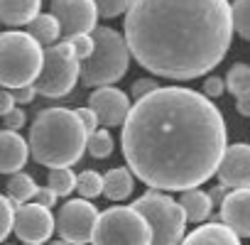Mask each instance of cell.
Here are the masks:
<instances>
[{
  "label": "cell",
  "mask_w": 250,
  "mask_h": 245,
  "mask_svg": "<svg viewBox=\"0 0 250 245\" xmlns=\"http://www.w3.org/2000/svg\"><path fill=\"white\" fill-rule=\"evenodd\" d=\"M226 88L238 98L250 91V66L248 64H233L226 74Z\"/></svg>",
  "instance_id": "obj_23"
},
{
  "label": "cell",
  "mask_w": 250,
  "mask_h": 245,
  "mask_svg": "<svg viewBox=\"0 0 250 245\" xmlns=\"http://www.w3.org/2000/svg\"><path fill=\"white\" fill-rule=\"evenodd\" d=\"M98 223V208L86 199L66 201L54 216V230L69 245H86L93 240V230Z\"/></svg>",
  "instance_id": "obj_9"
},
{
  "label": "cell",
  "mask_w": 250,
  "mask_h": 245,
  "mask_svg": "<svg viewBox=\"0 0 250 245\" xmlns=\"http://www.w3.org/2000/svg\"><path fill=\"white\" fill-rule=\"evenodd\" d=\"M233 37L228 0H133L125 42L143 69L187 81L216 69Z\"/></svg>",
  "instance_id": "obj_2"
},
{
  "label": "cell",
  "mask_w": 250,
  "mask_h": 245,
  "mask_svg": "<svg viewBox=\"0 0 250 245\" xmlns=\"http://www.w3.org/2000/svg\"><path fill=\"white\" fill-rule=\"evenodd\" d=\"M40 186L35 184V179L30 177V174H25V172H18L15 177H10V182H8V199L13 201V206L18 208V206H22V204H30L32 199H35V191H37Z\"/></svg>",
  "instance_id": "obj_21"
},
{
  "label": "cell",
  "mask_w": 250,
  "mask_h": 245,
  "mask_svg": "<svg viewBox=\"0 0 250 245\" xmlns=\"http://www.w3.org/2000/svg\"><path fill=\"white\" fill-rule=\"evenodd\" d=\"M208 196H211V204H223V199L228 196V191H226V186H223V184H218L216 189H211V191H208Z\"/></svg>",
  "instance_id": "obj_38"
},
{
  "label": "cell",
  "mask_w": 250,
  "mask_h": 245,
  "mask_svg": "<svg viewBox=\"0 0 250 245\" xmlns=\"http://www.w3.org/2000/svg\"><path fill=\"white\" fill-rule=\"evenodd\" d=\"M47 186L57 194V196H69L76 189V174L69 167H59V169H49L47 177Z\"/></svg>",
  "instance_id": "obj_22"
},
{
  "label": "cell",
  "mask_w": 250,
  "mask_h": 245,
  "mask_svg": "<svg viewBox=\"0 0 250 245\" xmlns=\"http://www.w3.org/2000/svg\"><path fill=\"white\" fill-rule=\"evenodd\" d=\"M42 0H0V22L5 25H30L40 15Z\"/></svg>",
  "instance_id": "obj_17"
},
{
  "label": "cell",
  "mask_w": 250,
  "mask_h": 245,
  "mask_svg": "<svg viewBox=\"0 0 250 245\" xmlns=\"http://www.w3.org/2000/svg\"><path fill=\"white\" fill-rule=\"evenodd\" d=\"M133 208L145 216L152 230V245H182L184 228H187V213L165 191H145L133 201Z\"/></svg>",
  "instance_id": "obj_6"
},
{
  "label": "cell",
  "mask_w": 250,
  "mask_h": 245,
  "mask_svg": "<svg viewBox=\"0 0 250 245\" xmlns=\"http://www.w3.org/2000/svg\"><path fill=\"white\" fill-rule=\"evenodd\" d=\"M30 155L27 140L15 130H0V174H18Z\"/></svg>",
  "instance_id": "obj_15"
},
{
  "label": "cell",
  "mask_w": 250,
  "mask_h": 245,
  "mask_svg": "<svg viewBox=\"0 0 250 245\" xmlns=\"http://www.w3.org/2000/svg\"><path fill=\"white\" fill-rule=\"evenodd\" d=\"M49 245H69V243H66V240H52Z\"/></svg>",
  "instance_id": "obj_39"
},
{
  "label": "cell",
  "mask_w": 250,
  "mask_h": 245,
  "mask_svg": "<svg viewBox=\"0 0 250 245\" xmlns=\"http://www.w3.org/2000/svg\"><path fill=\"white\" fill-rule=\"evenodd\" d=\"M13 93V101L15 103H32L35 101V96H37V91H35V86H25V88H15V91H10Z\"/></svg>",
  "instance_id": "obj_35"
},
{
  "label": "cell",
  "mask_w": 250,
  "mask_h": 245,
  "mask_svg": "<svg viewBox=\"0 0 250 245\" xmlns=\"http://www.w3.org/2000/svg\"><path fill=\"white\" fill-rule=\"evenodd\" d=\"M27 35H30L35 42H40L42 47H52L54 40L62 35V30H59V22L54 20V15L49 13V15H37V18L27 25Z\"/></svg>",
  "instance_id": "obj_20"
},
{
  "label": "cell",
  "mask_w": 250,
  "mask_h": 245,
  "mask_svg": "<svg viewBox=\"0 0 250 245\" xmlns=\"http://www.w3.org/2000/svg\"><path fill=\"white\" fill-rule=\"evenodd\" d=\"M179 206L184 208L187 221H194V223H204L211 216V208H213L211 196L206 191H201V189H187V191H182Z\"/></svg>",
  "instance_id": "obj_19"
},
{
  "label": "cell",
  "mask_w": 250,
  "mask_h": 245,
  "mask_svg": "<svg viewBox=\"0 0 250 245\" xmlns=\"http://www.w3.org/2000/svg\"><path fill=\"white\" fill-rule=\"evenodd\" d=\"M93 245H152L150 223L133 206H110L98 213Z\"/></svg>",
  "instance_id": "obj_7"
},
{
  "label": "cell",
  "mask_w": 250,
  "mask_h": 245,
  "mask_svg": "<svg viewBox=\"0 0 250 245\" xmlns=\"http://www.w3.org/2000/svg\"><path fill=\"white\" fill-rule=\"evenodd\" d=\"M91 37H93V54L81 61L79 81L91 88H103L125 76L130 66V49L125 37L113 27H96Z\"/></svg>",
  "instance_id": "obj_4"
},
{
  "label": "cell",
  "mask_w": 250,
  "mask_h": 245,
  "mask_svg": "<svg viewBox=\"0 0 250 245\" xmlns=\"http://www.w3.org/2000/svg\"><path fill=\"white\" fill-rule=\"evenodd\" d=\"M221 223L238 238L250 235V189H233L221 204Z\"/></svg>",
  "instance_id": "obj_14"
},
{
  "label": "cell",
  "mask_w": 250,
  "mask_h": 245,
  "mask_svg": "<svg viewBox=\"0 0 250 245\" xmlns=\"http://www.w3.org/2000/svg\"><path fill=\"white\" fill-rule=\"evenodd\" d=\"M235 110H238L240 115H250V91L235 98Z\"/></svg>",
  "instance_id": "obj_37"
},
{
  "label": "cell",
  "mask_w": 250,
  "mask_h": 245,
  "mask_svg": "<svg viewBox=\"0 0 250 245\" xmlns=\"http://www.w3.org/2000/svg\"><path fill=\"white\" fill-rule=\"evenodd\" d=\"M25 245H40V243H25Z\"/></svg>",
  "instance_id": "obj_40"
},
{
  "label": "cell",
  "mask_w": 250,
  "mask_h": 245,
  "mask_svg": "<svg viewBox=\"0 0 250 245\" xmlns=\"http://www.w3.org/2000/svg\"><path fill=\"white\" fill-rule=\"evenodd\" d=\"M66 42H69V47L74 49V54H76L79 61H83V59H88V57L93 54V37H91V35H79V37H71V40H66Z\"/></svg>",
  "instance_id": "obj_29"
},
{
  "label": "cell",
  "mask_w": 250,
  "mask_h": 245,
  "mask_svg": "<svg viewBox=\"0 0 250 245\" xmlns=\"http://www.w3.org/2000/svg\"><path fill=\"white\" fill-rule=\"evenodd\" d=\"M88 108L96 113L98 122H103L105 128H115V125H123L125 118L130 113V98L125 96L120 88L115 86H103V88H96L88 98Z\"/></svg>",
  "instance_id": "obj_12"
},
{
  "label": "cell",
  "mask_w": 250,
  "mask_h": 245,
  "mask_svg": "<svg viewBox=\"0 0 250 245\" xmlns=\"http://www.w3.org/2000/svg\"><path fill=\"white\" fill-rule=\"evenodd\" d=\"M15 235L22 243H47L54 233V216L49 208L40 204H22L15 208V223H13Z\"/></svg>",
  "instance_id": "obj_11"
},
{
  "label": "cell",
  "mask_w": 250,
  "mask_h": 245,
  "mask_svg": "<svg viewBox=\"0 0 250 245\" xmlns=\"http://www.w3.org/2000/svg\"><path fill=\"white\" fill-rule=\"evenodd\" d=\"M86 150H88L91 157L103 160V157H108V155L113 152V138L108 135V130H96L93 135H88Z\"/></svg>",
  "instance_id": "obj_26"
},
{
  "label": "cell",
  "mask_w": 250,
  "mask_h": 245,
  "mask_svg": "<svg viewBox=\"0 0 250 245\" xmlns=\"http://www.w3.org/2000/svg\"><path fill=\"white\" fill-rule=\"evenodd\" d=\"M155 88H160L155 79H138V81L133 83V98H138V101H140L143 96H147V93H152Z\"/></svg>",
  "instance_id": "obj_33"
},
{
  "label": "cell",
  "mask_w": 250,
  "mask_h": 245,
  "mask_svg": "<svg viewBox=\"0 0 250 245\" xmlns=\"http://www.w3.org/2000/svg\"><path fill=\"white\" fill-rule=\"evenodd\" d=\"M79 69H81V61L76 59L69 42L52 44L44 49L42 71L35 81V91L47 98L66 96L69 91H74V86L79 81Z\"/></svg>",
  "instance_id": "obj_8"
},
{
  "label": "cell",
  "mask_w": 250,
  "mask_h": 245,
  "mask_svg": "<svg viewBox=\"0 0 250 245\" xmlns=\"http://www.w3.org/2000/svg\"><path fill=\"white\" fill-rule=\"evenodd\" d=\"M76 191L83 199H96L103 194V174H98L96 169H83L81 174H76Z\"/></svg>",
  "instance_id": "obj_24"
},
{
  "label": "cell",
  "mask_w": 250,
  "mask_h": 245,
  "mask_svg": "<svg viewBox=\"0 0 250 245\" xmlns=\"http://www.w3.org/2000/svg\"><path fill=\"white\" fill-rule=\"evenodd\" d=\"M3 120H5V130H15V133H18V130L25 125V113H22L20 108H13Z\"/></svg>",
  "instance_id": "obj_34"
},
{
  "label": "cell",
  "mask_w": 250,
  "mask_h": 245,
  "mask_svg": "<svg viewBox=\"0 0 250 245\" xmlns=\"http://www.w3.org/2000/svg\"><path fill=\"white\" fill-rule=\"evenodd\" d=\"M57 194L49 189V186H40L37 191H35V199H32V204H40V206H44V208H52L54 204H57Z\"/></svg>",
  "instance_id": "obj_32"
},
{
  "label": "cell",
  "mask_w": 250,
  "mask_h": 245,
  "mask_svg": "<svg viewBox=\"0 0 250 245\" xmlns=\"http://www.w3.org/2000/svg\"><path fill=\"white\" fill-rule=\"evenodd\" d=\"M52 15L66 40L96 30L98 8L93 0H52Z\"/></svg>",
  "instance_id": "obj_10"
},
{
  "label": "cell",
  "mask_w": 250,
  "mask_h": 245,
  "mask_svg": "<svg viewBox=\"0 0 250 245\" xmlns=\"http://www.w3.org/2000/svg\"><path fill=\"white\" fill-rule=\"evenodd\" d=\"M223 88H226V83H223L221 76H208V79L204 81V96H206V98H218V96H223Z\"/></svg>",
  "instance_id": "obj_31"
},
{
  "label": "cell",
  "mask_w": 250,
  "mask_h": 245,
  "mask_svg": "<svg viewBox=\"0 0 250 245\" xmlns=\"http://www.w3.org/2000/svg\"><path fill=\"white\" fill-rule=\"evenodd\" d=\"M226 138L211 98L184 86H160L135 101L120 145L133 177L155 191H187L216 174Z\"/></svg>",
  "instance_id": "obj_1"
},
{
  "label": "cell",
  "mask_w": 250,
  "mask_h": 245,
  "mask_svg": "<svg viewBox=\"0 0 250 245\" xmlns=\"http://www.w3.org/2000/svg\"><path fill=\"white\" fill-rule=\"evenodd\" d=\"M96 8H98V15L103 18H118L123 13H128L133 0H93Z\"/></svg>",
  "instance_id": "obj_28"
},
{
  "label": "cell",
  "mask_w": 250,
  "mask_h": 245,
  "mask_svg": "<svg viewBox=\"0 0 250 245\" xmlns=\"http://www.w3.org/2000/svg\"><path fill=\"white\" fill-rule=\"evenodd\" d=\"M133 172L125 169V167H113L110 172L103 174V194L110 201H123L133 194Z\"/></svg>",
  "instance_id": "obj_18"
},
{
  "label": "cell",
  "mask_w": 250,
  "mask_h": 245,
  "mask_svg": "<svg viewBox=\"0 0 250 245\" xmlns=\"http://www.w3.org/2000/svg\"><path fill=\"white\" fill-rule=\"evenodd\" d=\"M42 59L44 47L27 32H3L0 35V86L8 91L35 86L42 71Z\"/></svg>",
  "instance_id": "obj_5"
},
{
  "label": "cell",
  "mask_w": 250,
  "mask_h": 245,
  "mask_svg": "<svg viewBox=\"0 0 250 245\" xmlns=\"http://www.w3.org/2000/svg\"><path fill=\"white\" fill-rule=\"evenodd\" d=\"M182 245H240V238L223 223H204L184 235Z\"/></svg>",
  "instance_id": "obj_16"
},
{
  "label": "cell",
  "mask_w": 250,
  "mask_h": 245,
  "mask_svg": "<svg viewBox=\"0 0 250 245\" xmlns=\"http://www.w3.org/2000/svg\"><path fill=\"white\" fill-rule=\"evenodd\" d=\"M76 115H79V120H81L86 135H93V133L98 130L101 122H98V118H96V113H93L91 108H76Z\"/></svg>",
  "instance_id": "obj_30"
},
{
  "label": "cell",
  "mask_w": 250,
  "mask_h": 245,
  "mask_svg": "<svg viewBox=\"0 0 250 245\" xmlns=\"http://www.w3.org/2000/svg\"><path fill=\"white\" fill-rule=\"evenodd\" d=\"M230 20H233V30L250 42V0H233Z\"/></svg>",
  "instance_id": "obj_25"
},
{
  "label": "cell",
  "mask_w": 250,
  "mask_h": 245,
  "mask_svg": "<svg viewBox=\"0 0 250 245\" xmlns=\"http://www.w3.org/2000/svg\"><path fill=\"white\" fill-rule=\"evenodd\" d=\"M13 223H15V206L8 196L0 194V243L10 235Z\"/></svg>",
  "instance_id": "obj_27"
},
{
  "label": "cell",
  "mask_w": 250,
  "mask_h": 245,
  "mask_svg": "<svg viewBox=\"0 0 250 245\" xmlns=\"http://www.w3.org/2000/svg\"><path fill=\"white\" fill-rule=\"evenodd\" d=\"M86 130L76 110L44 108L30 125V155L37 164L59 169L76 164L86 150Z\"/></svg>",
  "instance_id": "obj_3"
},
{
  "label": "cell",
  "mask_w": 250,
  "mask_h": 245,
  "mask_svg": "<svg viewBox=\"0 0 250 245\" xmlns=\"http://www.w3.org/2000/svg\"><path fill=\"white\" fill-rule=\"evenodd\" d=\"M218 179L228 189H250V145H230L218 164Z\"/></svg>",
  "instance_id": "obj_13"
},
{
  "label": "cell",
  "mask_w": 250,
  "mask_h": 245,
  "mask_svg": "<svg viewBox=\"0 0 250 245\" xmlns=\"http://www.w3.org/2000/svg\"><path fill=\"white\" fill-rule=\"evenodd\" d=\"M15 108V101H13V93L8 88H0V115H8L10 110Z\"/></svg>",
  "instance_id": "obj_36"
}]
</instances>
